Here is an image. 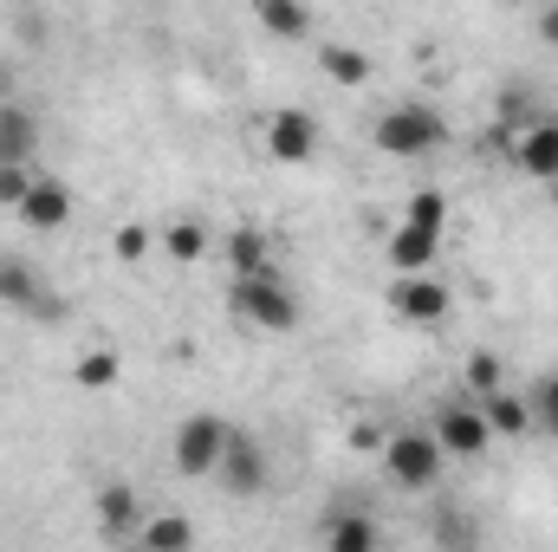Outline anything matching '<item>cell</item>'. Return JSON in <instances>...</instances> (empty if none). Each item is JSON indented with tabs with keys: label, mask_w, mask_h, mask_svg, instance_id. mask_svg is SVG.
<instances>
[{
	"label": "cell",
	"mask_w": 558,
	"mask_h": 552,
	"mask_svg": "<svg viewBox=\"0 0 558 552\" xmlns=\"http://www.w3.org/2000/svg\"><path fill=\"white\" fill-rule=\"evenodd\" d=\"M371 143L384 149V156H428V149H441L448 143V118L435 111V105H422V98H403V105H390L377 124H371Z\"/></svg>",
	"instance_id": "obj_1"
},
{
	"label": "cell",
	"mask_w": 558,
	"mask_h": 552,
	"mask_svg": "<svg viewBox=\"0 0 558 552\" xmlns=\"http://www.w3.org/2000/svg\"><path fill=\"white\" fill-rule=\"evenodd\" d=\"M441 468H448V455L435 448L428 429H397V435L384 442V475H390L403 494H435Z\"/></svg>",
	"instance_id": "obj_2"
},
{
	"label": "cell",
	"mask_w": 558,
	"mask_h": 552,
	"mask_svg": "<svg viewBox=\"0 0 558 552\" xmlns=\"http://www.w3.org/2000/svg\"><path fill=\"white\" fill-rule=\"evenodd\" d=\"M228 435H234L228 416H215V410L182 416V429H175V475L208 481V475L221 468V455H228Z\"/></svg>",
	"instance_id": "obj_3"
},
{
	"label": "cell",
	"mask_w": 558,
	"mask_h": 552,
	"mask_svg": "<svg viewBox=\"0 0 558 552\" xmlns=\"http://www.w3.org/2000/svg\"><path fill=\"white\" fill-rule=\"evenodd\" d=\"M234 312H241L254 332H292V325H299V292L279 274L234 279Z\"/></svg>",
	"instance_id": "obj_4"
},
{
	"label": "cell",
	"mask_w": 558,
	"mask_h": 552,
	"mask_svg": "<svg viewBox=\"0 0 558 552\" xmlns=\"http://www.w3.org/2000/svg\"><path fill=\"white\" fill-rule=\"evenodd\" d=\"M428 435H435V448H441V455H454V461H474V455H487V442H494V429H487L481 404H468V397L435 404Z\"/></svg>",
	"instance_id": "obj_5"
},
{
	"label": "cell",
	"mask_w": 558,
	"mask_h": 552,
	"mask_svg": "<svg viewBox=\"0 0 558 552\" xmlns=\"http://www.w3.org/2000/svg\"><path fill=\"white\" fill-rule=\"evenodd\" d=\"M267 475H274L267 448H260L247 429H234V435H228V455H221V468H215L221 494H228V501H254V494L267 488Z\"/></svg>",
	"instance_id": "obj_6"
},
{
	"label": "cell",
	"mask_w": 558,
	"mask_h": 552,
	"mask_svg": "<svg viewBox=\"0 0 558 552\" xmlns=\"http://www.w3.org/2000/svg\"><path fill=\"white\" fill-rule=\"evenodd\" d=\"M0 305L7 312H33V319H59V292L20 254H0Z\"/></svg>",
	"instance_id": "obj_7"
},
{
	"label": "cell",
	"mask_w": 558,
	"mask_h": 552,
	"mask_svg": "<svg viewBox=\"0 0 558 552\" xmlns=\"http://www.w3.org/2000/svg\"><path fill=\"white\" fill-rule=\"evenodd\" d=\"M267 156L286 163V169L312 163V156H318V118L299 111V105H279L274 118H267Z\"/></svg>",
	"instance_id": "obj_8"
},
{
	"label": "cell",
	"mask_w": 558,
	"mask_h": 552,
	"mask_svg": "<svg viewBox=\"0 0 558 552\" xmlns=\"http://www.w3.org/2000/svg\"><path fill=\"white\" fill-rule=\"evenodd\" d=\"M448 305H454V299H448V286H441L435 274L397 279V286H390V312H397L403 325H441V319H448Z\"/></svg>",
	"instance_id": "obj_9"
},
{
	"label": "cell",
	"mask_w": 558,
	"mask_h": 552,
	"mask_svg": "<svg viewBox=\"0 0 558 552\" xmlns=\"http://www.w3.org/2000/svg\"><path fill=\"white\" fill-rule=\"evenodd\" d=\"M98 533L111 540V547H131L143 533V501L131 481H105L98 488Z\"/></svg>",
	"instance_id": "obj_10"
},
{
	"label": "cell",
	"mask_w": 558,
	"mask_h": 552,
	"mask_svg": "<svg viewBox=\"0 0 558 552\" xmlns=\"http://www.w3.org/2000/svg\"><path fill=\"white\" fill-rule=\"evenodd\" d=\"M33 156H39V118L33 105L7 98L0 105V169H33Z\"/></svg>",
	"instance_id": "obj_11"
},
{
	"label": "cell",
	"mask_w": 558,
	"mask_h": 552,
	"mask_svg": "<svg viewBox=\"0 0 558 552\" xmlns=\"http://www.w3.org/2000/svg\"><path fill=\"white\" fill-rule=\"evenodd\" d=\"M318 540H325V552H384V533L364 507H325Z\"/></svg>",
	"instance_id": "obj_12"
},
{
	"label": "cell",
	"mask_w": 558,
	"mask_h": 552,
	"mask_svg": "<svg viewBox=\"0 0 558 552\" xmlns=\"http://www.w3.org/2000/svg\"><path fill=\"white\" fill-rule=\"evenodd\" d=\"M20 221L39 228V235L65 228V221H72V189H65L59 176H33V189H26V202H20Z\"/></svg>",
	"instance_id": "obj_13"
},
{
	"label": "cell",
	"mask_w": 558,
	"mask_h": 552,
	"mask_svg": "<svg viewBox=\"0 0 558 552\" xmlns=\"http://www.w3.org/2000/svg\"><path fill=\"white\" fill-rule=\"evenodd\" d=\"M384 261H390L403 279L435 274V261H441V235H422V228H390V241H384Z\"/></svg>",
	"instance_id": "obj_14"
},
{
	"label": "cell",
	"mask_w": 558,
	"mask_h": 552,
	"mask_svg": "<svg viewBox=\"0 0 558 552\" xmlns=\"http://www.w3.org/2000/svg\"><path fill=\"white\" fill-rule=\"evenodd\" d=\"M513 169L533 176V182H558V118H546V124H533V131L513 137Z\"/></svg>",
	"instance_id": "obj_15"
},
{
	"label": "cell",
	"mask_w": 558,
	"mask_h": 552,
	"mask_svg": "<svg viewBox=\"0 0 558 552\" xmlns=\"http://www.w3.org/2000/svg\"><path fill=\"white\" fill-rule=\"evenodd\" d=\"M228 267H234V279L279 274L274 267V241H267L260 228H234V235H228Z\"/></svg>",
	"instance_id": "obj_16"
},
{
	"label": "cell",
	"mask_w": 558,
	"mask_h": 552,
	"mask_svg": "<svg viewBox=\"0 0 558 552\" xmlns=\"http://www.w3.org/2000/svg\"><path fill=\"white\" fill-rule=\"evenodd\" d=\"M137 540L149 552H195V527H189V514H149Z\"/></svg>",
	"instance_id": "obj_17"
},
{
	"label": "cell",
	"mask_w": 558,
	"mask_h": 552,
	"mask_svg": "<svg viewBox=\"0 0 558 552\" xmlns=\"http://www.w3.org/2000/svg\"><path fill=\"white\" fill-rule=\"evenodd\" d=\"M318 72H325L331 85H364V79H371V59H364L357 46H344V39H331V46L318 52Z\"/></svg>",
	"instance_id": "obj_18"
},
{
	"label": "cell",
	"mask_w": 558,
	"mask_h": 552,
	"mask_svg": "<svg viewBox=\"0 0 558 552\" xmlns=\"http://www.w3.org/2000/svg\"><path fill=\"white\" fill-rule=\"evenodd\" d=\"M162 254H169V261H182V267H195V261L208 254V228H202L195 215L169 221V228H162Z\"/></svg>",
	"instance_id": "obj_19"
},
{
	"label": "cell",
	"mask_w": 558,
	"mask_h": 552,
	"mask_svg": "<svg viewBox=\"0 0 558 552\" xmlns=\"http://www.w3.org/2000/svg\"><path fill=\"white\" fill-rule=\"evenodd\" d=\"M72 384H78V391H111V384H124V358L98 345V351H85V358L72 364Z\"/></svg>",
	"instance_id": "obj_20"
},
{
	"label": "cell",
	"mask_w": 558,
	"mask_h": 552,
	"mask_svg": "<svg viewBox=\"0 0 558 552\" xmlns=\"http://www.w3.org/2000/svg\"><path fill=\"white\" fill-rule=\"evenodd\" d=\"M254 20H260L274 39H305V33H312V13H305L299 0H260Z\"/></svg>",
	"instance_id": "obj_21"
},
{
	"label": "cell",
	"mask_w": 558,
	"mask_h": 552,
	"mask_svg": "<svg viewBox=\"0 0 558 552\" xmlns=\"http://www.w3.org/2000/svg\"><path fill=\"white\" fill-rule=\"evenodd\" d=\"M481 416H487V429H494V435H526V429H533V404H526V397H513V391L487 397Z\"/></svg>",
	"instance_id": "obj_22"
},
{
	"label": "cell",
	"mask_w": 558,
	"mask_h": 552,
	"mask_svg": "<svg viewBox=\"0 0 558 552\" xmlns=\"http://www.w3.org/2000/svg\"><path fill=\"white\" fill-rule=\"evenodd\" d=\"M468 391H474V404H487V397H500L507 391V364L494 358V351H468Z\"/></svg>",
	"instance_id": "obj_23"
},
{
	"label": "cell",
	"mask_w": 558,
	"mask_h": 552,
	"mask_svg": "<svg viewBox=\"0 0 558 552\" xmlns=\"http://www.w3.org/2000/svg\"><path fill=\"white\" fill-rule=\"evenodd\" d=\"M403 228L441 235V228H448V195H441V189H416V195L403 202Z\"/></svg>",
	"instance_id": "obj_24"
},
{
	"label": "cell",
	"mask_w": 558,
	"mask_h": 552,
	"mask_svg": "<svg viewBox=\"0 0 558 552\" xmlns=\"http://www.w3.org/2000/svg\"><path fill=\"white\" fill-rule=\"evenodd\" d=\"M435 547H441V552H474V547H481V533H474V520H468V514H441Z\"/></svg>",
	"instance_id": "obj_25"
},
{
	"label": "cell",
	"mask_w": 558,
	"mask_h": 552,
	"mask_svg": "<svg viewBox=\"0 0 558 552\" xmlns=\"http://www.w3.org/2000/svg\"><path fill=\"white\" fill-rule=\"evenodd\" d=\"M500 118H507V124H520V131H533V124H546V111L533 105V92H526V85H513V92H507V105H500Z\"/></svg>",
	"instance_id": "obj_26"
},
{
	"label": "cell",
	"mask_w": 558,
	"mask_h": 552,
	"mask_svg": "<svg viewBox=\"0 0 558 552\" xmlns=\"http://www.w3.org/2000/svg\"><path fill=\"white\" fill-rule=\"evenodd\" d=\"M526 404H533V429H539V435H553V442H558V391H553V384H539V391H533Z\"/></svg>",
	"instance_id": "obj_27"
},
{
	"label": "cell",
	"mask_w": 558,
	"mask_h": 552,
	"mask_svg": "<svg viewBox=\"0 0 558 552\" xmlns=\"http://www.w3.org/2000/svg\"><path fill=\"white\" fill-rule=\"evenodd\" d=\"M26 189H33V169H0V208H13V215H20Z\"/></svg>",
	"instance_id": "obj_28"
},
{
	"label": "cell",
	"mask_w": 558,
	"mask_h": 552,
	"mask_svg": "<svg viewBox=\"0 0 558 552\" xmlns=\"http://www.w3.org/2000/svg\"><path fill=\"white\" fill-rule=\"evenodd\" d=\"M111 248H118V261H143V254H149V228H137V221H131V228H118V235H111Z\"/></svg>",
	"instance_id": "obj_29"
},
{
	"label": "cell",
	"mask_w": 558,
	"mask_h": 552,
	"mask_svg": "<svg viewBox=\"0 0 558 552\" xmlns=\"http://www.w3.org/2000/svg\"><path fill=\"white\" fill-rule=\"evenodd\" d=\"M539 39H546V46H558V7H546V13H539Z\"/></svg>",
	"instance_id": "obj_30"
},
{
	"label": "cell",
	"mask_w": 558,
	"mask_h": 552,
	"mask_svg": "<svg viewBox=\"0 0 558 552\" xmlns=\"http://www.w3.org/2000/svg\"><path fill=\"white\" fill-rule=\"evenodd\" d=\"M111 552H149V547H143V540H131V547H111Z\"/></svg>",
	"instance_id": "obj_31"
},
{
	"label": "cell",
	"mask_w": 558,
	"mask_h": 552,
	"mask_svg": "<svg viewBox=\"0 0 558 552\" xmlns=\"http://www.w3.org/2000/svg\"><path fill=\"white\" fill-rule=\"evenodd\" d=\"M546 384H553V391H558V371H553V377H546Z\"/></svg>",
	"instance_id": "obj_32"
}]
</instances>
